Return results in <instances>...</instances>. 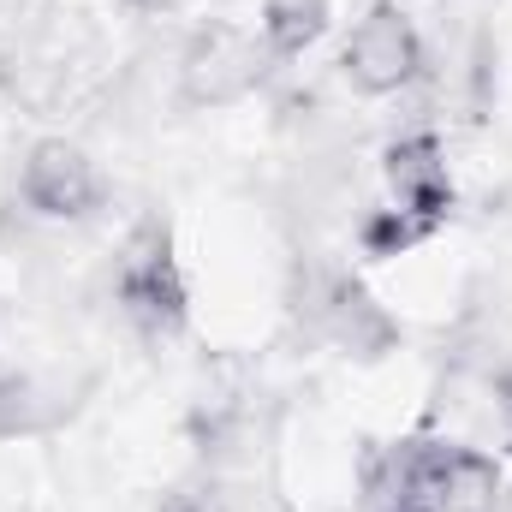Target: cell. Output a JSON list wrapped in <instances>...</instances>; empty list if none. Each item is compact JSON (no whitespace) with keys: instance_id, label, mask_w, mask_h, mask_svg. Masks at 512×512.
<instances>
[{"instance_id":"8","label":"cell","mask_w":512,"mask_h":512,"mask_svg":"<svg viewBox=\"0 0 512 512\" xmlns=\"http://www.w3.org/2000/svg\"><path fill=\"white\" fill-rule=\"evenodd\" d=\"M435 227L429 221H417V215H405V209H376L364 227H358V245H364V256H399L411 251V245H423Z\"/></svg>"},{"instance_id":"7","label":"cell","mask_w":512,"mask_h":512,"mask_svg":"<svg viewBox=\"0 0 512 512\" xmlns=\"http://www.w3.org/2000/svg\"><path fill=\"white\" fill-rule=\"evenodd\" d=\"M328 36V0H262V42L274 60H298Z\"/></svg>"},{"instance_id":"9","label":"cell","mask_w":512,"mask_h":512,"mask_svg":"<svg viewBox=\"0 0 512 512\" xmlns=\"http://www.w3.org/2000/svg\"><path fill=\"white\" fill-rule=\"evenodd\" d=\"M161 512H221V507H215L209 495H179V501H167Z\"/></svg>"},{"instance_id":"5","label":"cell","mask_w":512,"mask_h":512,"mask_svg":"<svg viewBox=\"0 0 512 512\" xmlns=\"http://www.w3.org/2000/svg\"><path fill=\"white\" fill-rule=\"evenodd\" d=\"M256 84H262V54H256L251 36H239L227 24L203 30L191 42L185 66H179V96L191 108H233V102L251 96Z\"/></svg>"},{"instance_id":"4","label":"cell","mask_w":512,"mask_h":512,"mask_svg":"<svg viewBox=\"0 0 512 512\" xmlns=\"http://www.w3.org/2000/svg\"><path fill=\"white\" fill-rule=\"evenodd\" d=\"M24 203L42 215V221H90L102 209V173L96 161L66 143V137H42L30 155H24V179H18Z\"/></svg>"},{"instance_id":"6","label":"cell","mask_w":512,"mask_h":512,"mask_svg":"<svg viewBox=\"0 0 512 512\" xmlns=\"http://www.w3.org/2000/svg\"><path fill=\"white\" fill-rule=\"evenodd\" d=\"M382 179L393 191V209L441 227L447 209H453V173H447V149L429 137V131H411L399 143H387L382 155Z\"/></svg>"},{"instance_id":"2","label":"cell","mask_w":512,"mask_h":512,"mask_svg":"<svg viewBox=\"0 0 512 512\" xmlns=\"http://www.w3.org/2000/svg\"><path fill=\"white\" fill-rule=\"evenodd\" d=\"M298 316H304L322 340H334L340 352H352V358H382L387 346L399 340L393 316L364 292V280H352V274H340V268H310V274H304V286H298Z\"/></svg>"},{"instance_id":"3","label":"cell","mask_w":512,"mask_h":512,"mask_svg":"<svg viewBox=\"0 0 512 512\" xmlns=\"http://www.w3.org/2000/svg\"><path fill=\"white\" fill-rule=\"evenodd\" d=\"M340 72H346V84H352L358 96H399V90L423 72V36H417V24L405 18V6L376 0V6L358 18L352 42H346V54H340Z\"/></svg>"},{"instance_id":"11","label":"cell","mask_w":512,"mask_h":512,"mask_svg":"<svg viewBox=\"0 0 512 512\" xmlns=\"http://www.w3.org/2000/svg\"><path fill=\"white\" fill-rule=\"evenodd\" d=\"M126 6H137V12H155V6H167V0H126Z\"/></svg>"},{"instance_id":"10","label":"cell","mask_w":512,"mask_h":512,"mask_svg":"<svg viewBox=\"0 0 512 512\" xmlns=\"http://www.w3.org/2000/svg\"><path fill=\"white\" fill-rule=\"evenodd\" d=\"M382 512H423V507H411V501H382Z\"/></svg>"},{"instance_id":"1","label":"cell","mask_w":512,"mask_h":512,"mask_svg":"<svg viewBox=\"0 0 512 512\" xmlns=\"http://www.w3.org/2000/svg\"><path fill=\"white\" fill-rule=\"evenodd\" d=\"M114 298H120L126 322L137 334H149V340H173L185 328V280H179V262H173V245H167L161 221L137 227L126 239Z\"/></svg>"}]
</instances>
